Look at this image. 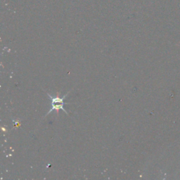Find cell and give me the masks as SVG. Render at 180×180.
<instances>
[{"label":"cell","instance_id":"cell-1","mask_svg":"<svg viewBox=\"0 0 180 180\" xmlns=\"http://www.w3.org/2000/svg\"><path fill=\"white\" fill-rule=\"evenodd\" d=\"M68 94H66V95H64V96H62V97H60L58 96L53 97V96H51L50 94H47L48 97L49 98L50 101H51V109H50L49 110V112L47 113V114L46 115H47L49 114L51 112L53 111V110H56V111L58 112L59 110H63V111L66 113V115H68V112H67L66 110L64 109V108H63L64 105L68 104V103L64 102V99H66V97L67 95H68Z\"/></svg>","mask_w":180,"mask_h":180}]
</instances>
